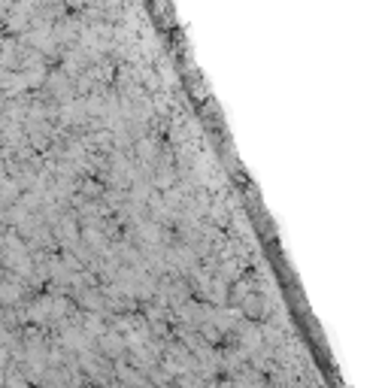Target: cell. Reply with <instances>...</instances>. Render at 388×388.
Returning <instances> with one entry per match:
<instances>
[{"label": "cell", "instance_id": "1", "mask_svg": "<svg viewBox=\"0 0 388 388\" xmlns=\"http://www.w3.org/2000/svg\"><path fill=\"white\" fill-rule=\"evenodd\" d=\"M3 361H6V355H3V349H0V367H3Z\"/></svg>", "mask_w": 388, "mask_h": 388}]
</instances>
